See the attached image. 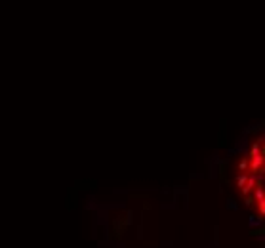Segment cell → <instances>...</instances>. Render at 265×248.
<instances>
[{
    "instance_id": "cell-9",
    "label": "cell",
    "mask_w": 265,
    "mask_h": 248,
    "mask_svg": "<svg viewBox=\"0 0 265 248\" xmlns=\"http://www.w3.org/2000/svg\"><path fill=\"white\" fill-rule=\"evenodd\" d=\"M244 204H246V206H252V204H254V201H252L250 197H246V198H244Z\"/></svg>"
},
{
    "instance_id": "cell-4",
    "label": "cell",
    "mask_w": 265,
    "mask_h": 248,
    "mask_svg": "<svg viewBox=\"0 0 265 248\" xmlns=\"http://www.w3.org/2000/svg\"><path fill=\"white\" fill-rule=\"evenodd\" d=\"M202 246H204V248H219V240H218V239H214L212 243H204Z\"/></svg>"
},
{
    "instance_id": "cell-8",
    "label": "cell",
    "mask_w": 265,
    "mask_h": 248,
    "mask_svg": "<svg viewBox=\"0 0 265 248\" xmlns=\"http://www.w3.org/2000/svg\"><path fill=\"white\" fill-rule=\"evenodd\" d=\"M246 166H248V162H246V160H240V162H239V170H244Z\"/></svg>"
},
{
    "instance_id": "cell-6",
    "label": "cell",
    "mask_w": 265,
    "mask_h": 248,
    "mask_svg": "<svg viewBox=\"0 0 265 248\" xmlns=\"http://www.w3.org/2000/svg\"><path fill=\"white\" fill-rule=\"evenodd\" d=\"M254 197L257 198V201H263V191H261V187H257V189L254 191Z\"/></svg>"
},
{
    "instance_id": "cell-3",
    "label": "cell",
    "mask_w": 265,
    "mask_h": 248,
    "mask_svg": "<svg viewBox=\"0 0 265 248\" xmlns=\"http://www.w3.org/2000/svg\"><path fill=\"white\" fill-rule=\"evenodd\" d=\"M159 246L160 248H172V246H176V240H160Z\"/></svg>"
},
{
    "instance_id": "cell-5",
    "label": "cell",
    "mask_w": 265,
    "mask_h": 248,
    "mask_svg": "<svg viewBox=\"0 0 265 248\" xmlns=\"http://www.w3.org/2000/svg\"><path fill=\"white\" fill-rule=\"evenodd\" d=\"M246 180H248L246 176H239V178H237V185L239 187H244L246 185Z\"/></svg>"
},
{
    "instance_id": "cell-2",
    "label": "cell",
    "mask_w": 265,
    "mask_h": 248,
    "mask_svg": "<svg viewBox=\"0 0 265 248\" xmlns=\"http://www.w3.org/2000/svg\"><path fill=\"white\" fill-rule=\"evenodd\" d=\"M225 206H227V210H233V212L239 210V204H237V201H235V198H227Z\"/></svg>"
},
{
    "instance_id": "cell-7",
    "label": "cell",
    "mask_w": 265,
    "mask_h": 248,
    "mask_svg": "<svg viewBox=\"0 0 265 248\" xmlns=\"http://www.w3.org/2000/svg\"><path fill=\"white\" fill-rule=\"evenodd\" d=\"M257 202H260V212L263 214V212H265V198H263V201H257Z\"/></svg>"
},
{
    "instance_id": "cell-10",
    "label": "cell",
    "mask_w": 265,
    "mask_h": 248,
    "mask_svg": "<svg viewBox=\"0 0 265 248\" xmlns=\"http://www.w3.org/2000/svg\"><path fill=\"white\" fill-rule=\"evenodd\" d=\"M138 237H143V225H138Z\"/></svg>"
},
{
    "instance_id": "cell-1",
    "label": "cell",
    "mask_w": 265,
    "mask_h": 248,
    "mask_svg": "<svg viewBox=\"0 0 265 248\" xmlns=\"http://www.w3.org/2000/svg\"><path fill=\"white\" fill-rule=\"evenodd\" d=\"M261 225H263V219H261V218H257V216H254V214L248 218V227H250V229H254V227H261Z\"/></svg>"
}]
</instances>
